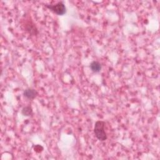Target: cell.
Returning <instances> with one entry per match:
<instances>
[{
	"mask_svg": "<svg viewBox=\"0 0 160 160\" xmlns=\"http://www.w3.org/2000/svg\"><path fill=\"white\" fill-rule=\"evenodd\" d=\"M105 123L104 121H96L95 125L94 132L96 138L101 141H104L107 139V135L104 131Z\"/></svg>",
	"mask_w": 160,
	"mask_h": 160,
	"instance_id": "6da1fadb",
	"label": "cell"
},
{
	"mask_svg": "<svg viewBox=\"0 0 160 160\" xmlns=\"http://www.w3.org/2000/svg\"><path fill=\"white\" fill-rule=\"evenodd\" d=\"M90 68L92 70V72L95 73H98L100 72L101 69V65L98 61H93L90 64Z\"/></svg>",
	"mask_w": 160,
	"mask_h": 160,
	"instance_id": "277c9868",
	"label": "cell"
},
{
	"mask_svg": "<svg viewBox=\"0 0 160 160\" xmlns=\"http://www.w3.org/2000/svg\"><path fill=\"white\" fill-rule=\"evenodd\" d=\"M46 6L58 15H63L66 11V7L63 2H59L55 5H47Z\"/></svg>",
	"mask_w": 160,
	"mask_h": 160,
	"instance_id": "7a4b0ae2",
	"label": "cell"
},
{
	"mask_svg": "<svg viewBox=\"0 0 160 160\" xmlns=\"http://www.w3.org/2000/svg\"><path fill=\"white\" fill-rule=\"evenodd\" d=\"M32 113H33V110L30 106H26V107H25L22 110V114L24 116H30L32 114Z\"/></svg>",
	"mask_w": 160,
	"mask_h": 160,
	"instance_id": "5b68a950",
	"label": "cell"
},
{
	"mask_svg": "<svg viewBox=\"0 0 160 160\" xmlns=\"http://www.w3.org/2000/svg\"><path fill=\"white\" fill-rule=\"evenodd\" d=\"M24 96L29 100H33L38 95V92L32 88H28L24 92Z\"/></svg>",
	"mask_w": 160,
	"mask_h": 160,
	"instance_id": "3957f363",
	"label": "cell"
}]
</instances>
